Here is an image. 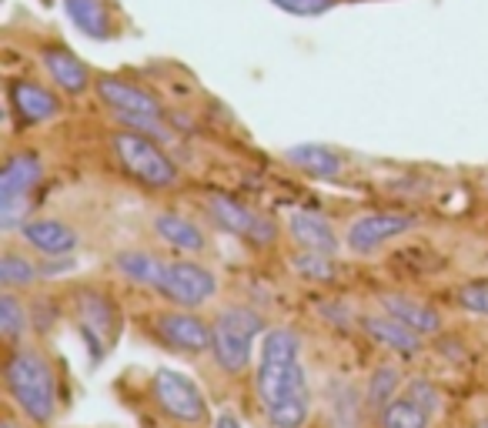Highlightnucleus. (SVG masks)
I'll return each instance as SVG.
<instances>
[{
    "instance_id": "obj_1",
    "label": "nucleus",
    "mask_w": 488,
    "mask_h": 428,
    "mask_svg": "<svg viewBox=\"0 0 488 428\" xmlns=\"http://www.w3.org/2000/svg\"><path fill=\"white\" fill-rule=\"evenodd\" d=\"M254 388L275 428H301L308 422L311 392L301 365V338L292 328H268L261 335Z\"/></svg>"
},
{
    "instance_id": "obj_2",
    "label": "nucleus",
    "mask_w": 488,
    "mask_h": 428,
    "mask_svg": "<svg viewBox=\"0 0 488 428\" xmlns=\"http://www.w3.org/2000/svg\"><path fill=\"white\" fill-rule=\"evenodd\" d=\"M4 388L14 401V408L34 425H51L57 415V375L41 345L7 348L4 359Z\"/></svg>"
},
{
    "instance_id": "obj_3",
    "label": "nucleus",
    "mask_w": 488,
    "mask_h": 428,
    "mask_svg": "<svg viewBox=\"0 0 488 428\" xmlns=\"http://www.w3.org/2000/svg\"><path fill=\"white\" fill-rule=\"evenodd\" d=\"M108 144H111L117 167L134 184H140V188H148V191H171V188L181 184L178 161L151 134H140V131H131V127H111L108 131Z\"/></svg>"
},
{
    "instance_id": "obj_4",
    "label": "nucleus",
    "mask_w": 488,
    "mask_h": 428,
    "mask_svg": "<svg viewBox=\"0 0 488 428\" xmlns=\"http://www.w3.org/2000/svg\"><path fill=\"white\" fill-rule=\"evenodd\" d=\"M265 318L248 304H224L211 318V355L228 375H244L252 365L254 342L265 335Z\"/></svg>"
},
{
    "instance_id": "obj_5",
    "label": "nucleus",
    "mask_w": 488,
    "mask_h": 428,
    "mask_svg": "<svg viewBox=\"0 0 488 428\" xmlns=\"http://www.w3.org/2000/svg\"><path fill=\"white\" fill-rule=\"evenodd\" d=\"M68 311L77 325V335L91 348V359L100 361L121 332V308L114 295L100 285H77L68 291Z\"/></svg>"
},
{
    "instance_id": "obj_6",
    "label": "nucleus",
    "mask_w": 488,
    "mask_h": 428,
    "mask_svg": "<svg viewBox=\"0 0 488 428\" xmlns=\"http://www.w3.org/2000/svg\"><path fill=\"white\" fill-rule=\"evenodd\" d=\"M44 181V161L28 148L4 154L0 167V228L20 231L30 222V205Z\"/></svg>"
},
{
    "instance_id": "obj_7",
    "label": "nucleus",
    "mask_w": 488,
    "mask_h": 428,
    "mask_svg": "<svg viewBox=\"0 0 488 428\" xmlns=\"http://www.w3.org/2000/svg\"><path fill=\"white\" fill-rule=\"evenodd\" d=\"M218 288H221V281H218V275L201 258H178V254H171L161 264V275H157L151 291L164 304L201 311L204 304H211L218 298Z\"/></svg>"
},
{
    "instance_id": "obj_8",
    "label": "nucleus",
    "mask_w": 488,
    "mask_h": 428,
    "mask_svg": "<svg viewBox=\"0 0 488 428\" xmlns=\"http://www.w3.org/2000/svg\"><path fill=\"white\" fill-rule=\"evenodd\" d=\"M148 392H151L154 408L164 415L168 422H174V425L197 428L211 422L208 399H204V392L188 375L174 372V368H157L151 375Z\"/></svg>"
},
{
    "instance_id": "obj_9",
    "label": "nucleus",
    "mask_w": 488,
    "mask_h": 428,
    "mask_svg": "<svg viewBox=\"0 0 488 428\" xmlns=\"http://www.w3.org/2000/svg\"><path fill=\"white\" fill-rule=\"evenodd\" d=\"M151 332L161 345L168 351H178V355H188V359H197L211 351V318L197 315L191 308H161L151 315Z\"/></svg>"
},
{
    "instance_id": "obj_10",
    "label": "nucleus",
    "mask_w": 488,
    "mask_h": 428,
    "mask_svg": "<svg viewBox=\"0 0 488 428\" xmlns=\"http://www.w3.org/2000/svg\"><path fill=\"white\" fill-rule=\"evenodd\" d=\"M4 91H7V108L20 127L51 125L64 114V94L34 77H7Z\"/></svg>"
},
{
    "instance_id": "obj_11",
    "label": "nucleus",
    "mask_w": 488,
    "mask_h": 428,
    "mask_svg": "<svg viewBox=\"0 0 488 428\" xmlns=\"http://www.w3.org/2000/svg\"><path fill=\"white\" fill-rule=\"evenodd\" d=\"M151 235L178 258H204L211 254V235L204 224L178 207H161L151 214Z\"/></svg>"
},
{
    "instance_id": "obj_12",
    "label": "nucleus",
    "mask_w": 488,
    "mask_h": 428,
    "mask_svg": "<svg viewBox=\"0 0 488 428\" xmlns=\"http://www.w3.org/2000/svg\"><path fill=\"white\" fill-rule=\"evenodd\" d=\"M208 211L211 222L224 228L228 235L244 238L252 245H271V238H278V224L271 222L268 214H258L252 205L237 201V198H228V194H208Z\"/></svg>"
},
{
    "instance_id": "obj_13",
    "label": "nucleus",
    "mask_w": 488,
    "mask_h": 428,
    "mask_svg": "<svg viewBox=\"0 0 488 428\" xmlns=\"http://www.w3.org/2000/svg\"><path fill=\"white\" fill-rule=\"evenodd\" d=\"M37 61H41L47 81L54 84L64 97H84L94 91L98 74L91 70L87 61H81V57L74 54L68 44H60V41L41 44V47H37Z\"/></svg>"
},
{
    "instance_id": "obj_14",
    "label": "nucleus",
    "mask_w": 488,
    "mask_h": 428,
    "mask_svg": "<svg viewBox=\"0 0 488 428\" xmlns=\"http://www.w3.org/2000/svg\"><path fill=\"white\" fill-rule=\"evenodd\" d=\"M415 228V218L412 214H398V211H368V214H358L355 222L348 224L345 231V248L351 254H375L385 245H391L395 238L408 235Z\"/></svg>"
},
{
    "instance_id": "obj_15",
    "label": "nucleus",
    "mask_w": 488,
    "mask_h": 428,
    "mask_svg": "<svg viewBox=\"0 0 488 428\" xmlns=\"http://www.w3.org/2000/svg\"><path fill=\"white\" fill-rule=\"evenodd\" d=\"M94 97L111 111V117H164V108L154 91H148L140 81L121 77V74H98L94 81Z\"/></svg>"
},
{
    "instance_id": "obj_16",
    "label": "nucleus",
    "mask_w": 488,
    "mask_h": 428,
    "mask_svg": "<svg viewBox=\"0 0 488 428\" xmlns=\"http://www.w3.org/2000/svg\"><path fill=\"white\" fill-rule=\"evenodd\" d=\"M17 238L37 258H70L81 248V231L64 218H30Z\"/></svg>"
},
{
    "instance_id": "obj_17",
    "label": "nucleus",
    "mask_w": 488,
    "mask_h": 428,
    "mask_svg": "<svg viewBox=\"0 0 488 428\" xmlns=\"http://www.w3.org/2000/svg\"><path fill=\"white\" fill-rule=\"evenodd\" d=\"M284 235L294 245V251H318V254H332V258L345 245V238L335 231V224L318 211H292L284 218Z\"/></svg>"
},
{
    "instance_id": "obj_18",
    "label": "nucleus",
    "mask_w": 488,
    "mask_h": 428,
    "mask_svg": "<svg viewBox=\"0 0 488 428\" xmlns=\"http://www.w3.org/2000/svg\"><path fill=\"white\" fill-rule=\"evenodd\" d=\"M64 14L91 41H111L117 34L114 0H64Z\"/></svg>"
},
{
    "instance_id": "obj_19",
    "label": "nucleus",
    "mask_w": 488,
    "mask_h": 428,
    "mask_svg": "<svg viewBox=\"0 0 488 428\" xmlns=\"http://www.w3.org/2000/svg\"><path fill=\"white\" fill-rule=\"evenodd\" d=\"M378 304H381V311H385V315H391L395 321L408 325V328H412V332H419L421 338H428V335L442 332V315H438V311H435L428 302L415 298V295L385 291V295L378 298Z\"/></svg>"
},
{
    "instance_id": "obj_20",
    "label": "nucleus",
    "mask_w": 488,
    "mask_h": 428,
    "mask_svg": "<svg viewBox=\"0 0 488 428\" xmlns=\"http://www.w3.org/2000/svg\"><path fill=\"white\" fill-rule=\"evenodd\" d=\"M362 332L375 342L378 348H385V351H391V355H404V359H412V355H419L421 351V338L419 332H412L408 325H402V321H395L391 315H362Z\"/></svg>"
},
{
    "instance_id": "obj_21",
    "label": "nucleus",
    "mask_w": 488,
    "mask_h": 428,
    "mask_svg": "<svg viewBox=\"0 0 488 428\" xmlns=\"http://www.w3.org/2000/svg\"><path fill=\"white\" fill-rule=\"evenodd\" d=\"M284 161L292 167H298L301 174L308 178H318V181H338L345 174V154H338L335 148H328V144H294L284 151Z\"/></svg>"
},
{
    "instance_id": "obj_22",
    "label": "nucleus",
    "mask_w": 488,
    "mask_h": 428,
    "mask_svg": "<svg viewBox=\"0 0 488 428\" xmlns=\"http://www.w3.org/2000/svg\"><path fill=\"white\" fill-rule=\"evenodd\" d=\"M41 281V258H30L24 245L7 241L0 251V285L4 291H28Z\"/></svg>"
},
{
    "instance_id": "obj_23",
    "label": "nucleus",
    "mask_w": 488,
    "mask_h": 428,
    "mask_svg": "<svg viewBox=\"0 0 488 428\" xmlns=\"http://www.w3.org/2000/svg\"><path fill=\"white\" fill-rule=\"evenodd\" d=\"M168 254H157V251H148V248H124L114 254V271L131 281L134 288H144L151 291L157 275H161V264H164Z\"/></svg>"
},
{
    "instance_id": "obj_24",
    "label": "nucleus",
    "mask_w": 488,
    "mask_h": 428,
    "mask_svg": "<svg viewBox=\"0 0 488 428\" xmlns=\"http://www.w3.org/2000/svg\"><path fill=\"white\" fill-rule=\"evenodd\" d=\"M30 332V308L20 298V291H4L0 295V335H4V345H20L28 342Z\"/></svg>"
},
{
    "instance_id": "obj_25",
    "label": "nucleus",
    "mask_w": 488,
    "mask_h": 428,
    "mask_svg": "<svg viewBox=\"0 0 488 428\" xmlns=\"http://www.w3.org/2000/svg\"><path fill=\"white\" fill-rule=\"evenodd\" d=\"M378 422H381V428H428L432 425V412L421 408L412 395H395V399L381 408Z\"/></svg>"
},
{
    "instance_id": "obj_26",
    "label": "nucleus",
    "mask_w": 488,
    "mask_h": 428,
    "mask_svg": "<svg viewBox=\"0 0 488 428\" xmlns=\"http://www.w3.org/2000/svg\"><path fill=\"white\" fill-rule=\"evenodd\" d=\"M292 271L298 278H305V281H315V285H328V281H335L338 268H335V258L332 254H318V251H294L292 254Z\"/></svg>"
},
{
    "instance_id": "obj_27",
    "label": "nucleus",
    "mask_w": 488,
    "mask_h": 428,
    "mask_svg": "<svg viewBox=\"0 0 488 428\" xmlns=\"http://www.w3.org/2000/svg\"><path fill=\"white\" fill-rule=\"evenodd\" d=\"M395 388H398V372L388 368V365H385V368H375V372H372V382H368V401L381 412V408L395 399Z\"/></svg>"
},
{
    "instance_id": "obj_28",
    "label": "nucleus",
    "mask_w": 488,
    "mask_h": 428,
    "mask_svg": "<svg viewBox=\"0 0 488 428\" xmlns=\"http://www.w3.org/2000/svg\"><path fill=\"white\" fill-rule=\"evenodd\" d=\"M455 298H459V304L465 311L488 318V278H475L468 285H461Z\"/></svg>"
},
{
    "instance_id": "obj_29",
    "label": "nucleus",
    "mask_w": 488,
    "mask_h": 428,
    "mask_svg": "<svg viewBox=\"0 0 488 428\" xmlns=\"http://www.w3.org/2000/svg\"><path fill=\"white\" fill-rule=\"evenodd\" d=\"M271 4H275L278 11L294 14V17H321V14H328L338 0H271Z\"/></svg>"
},
{
    "instance_id": "obj_30",
    "label": "nucleus",
    "mask_w": 488,
    "mask_h": 428,
    "mask_svg": "<svg viewBox=\"0 0 488 428\" xmlns=\"http://www.w3.org/2000/svg\"><path fill=\"white\" fill-rule=\"evenodd\" d=\"M404 395H412V399L419 401L421 408H428V412H438V388L432 385V382H425V378H419V382H412V385L404 388Z\"/></svg>"
},
{
    "instance_id": "obj_31",
    "label": "nucleus",
    "mask_w": 488,
    "mask_h": 428,
    "mask_svg": "<svg viewBox=\"0 0 488 428\" xmlns=\"http://www.w3.org/2000/svg\"><path fill=\"white\" fill-rule=\"evenodd\" d=\"M74 254L70 258H41V278H60L68 275V271H74Z\"/></svg>"
},
{
    "instance_id": "obj_32",
    "label": "nucleus",
    "mask_w": 488,
    "mask_h": 428,
    "mask_svg": "<svg viewBox=\"0 0 488 428\" xmlns=\"http://www.w3.org/2000/svg\"><path fill=\"white\" fill-rule=\"evenodd\" d=\"M211 428H244V425H241V418H237V415L221 412L218 418H214V425H211Z\"/></svg>"
},
{
    "instance_id": "obj_33",
    "label": "nucleus",
    "mask_w": 488,
    "mask_h": 428,
    "mask_svg": "<svg viewBox=\"0 0 488 428\" xmlns=\"http://www.w3.org/2000/svg\"><path fill=\"white\" fill-rule=\"evenodd\" d=\"M0 428H24L17 418H11V415H4V422H0Z\"/></svg>"
},
{
    "instance_id": "obj_34",
    "label": "nucleus",
    "mask_w": 488,
    "mask_h": 428,
    "mask_svg": "<svg viewBox=\"0 0 488 428\" xmlns=\"http://www.w3.org/2000/svg\"><path fill=\"white\" fill-rule=\"evenodd\" d=\"M475 428H488V418H478V422H475Z\"/></svg>"
}]
</instances>
